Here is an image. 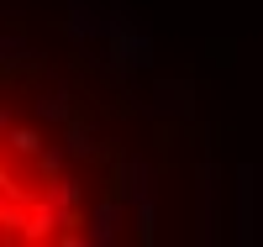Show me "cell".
I'll use <instances>...</instances> for the list:
<instances>
[{
	"mask_svg": "<svg viewBox=\"0 0 263 247\" xmlns=\"http://www.w3.org/2000/svg\"><path fill=\"white\" fill-rule=\"evenodd\" d=\"M116 195L126 200L137 242L153 247L158 242V184H153V163L147 158H121L116 163Z\"/></svg>",
	"mask_w": 263,
	"mask_h": 247,
	"instance_id": "6da1fadb",
	"label": "cell"
},
{
	"mask_svg": "<svg viewBox=\"0 0 263 247\" xmlns=\"http://www.w3.org/2000/svg\"><path fill=\"white\" fill-rule=\"evenodd\" d=\"M105 42H111V63H121V69H147L153 63V32L121 6L105 11Z\"/></svg>",
	"mask_w": 263,
	"mask_h": 247,
	"instance_id": "7a4b0ae2",
	"label": "cell"
},
{
	"mask_svg": "<svg viewBox=\"0 0 263 247\" xmlns=\"http://www.w3.org/2000/svg\"><path fill=\"white\" fill-rule=\"evenodd\" d=\"M195 242L200 247L221 242V168L216 163L195 168Z\"/></svg>",
	"mask_w": 263,
	"mask_h": 247,
	"instance_id": "3957f363",
	"label": "cell"
},
{
	"mask_svg": "<svg viewBox=\"0 0 263 247\" xmlns=\"http://www.w3.org/2000/svg\"><path fill=\"white\" fill-rule=\"evenodd\" d=\"M121 221H126V200L111 189V195L90 211V226L79 232V242H84V247H111V242H121Z\"/></svg>",
	"mask_w": 263,
	"mask_h": 247,
	"instance_id": "277c9868",
	"label": "cell"
},
{
	"mask_svg": "<svg viewBox=\"0 0 263 247\" xmlns=\"http://www.w3.org/2000/svg\"><path fill=\"white\" fill-rule=\"evenodd\" d=\"M237 242L242 247L258 242V168L253 163L237 168Z\"/></svg>",
	"mask_w": 263,
	"mask_h": 247,
	"instance_id": "5b68a950",
	"label": "cell"
},
{
	"mask_svg": "<svg viewBox=\"0 0 263 247\" xmlns=\"http://www.w3.org/2000/svg\"><path fill=\"white\" fill-rule=\"evenodd\" d=\"M105 11L100 0H69L63 6V37L69 42H90V37H105Z\"/></svg>",
	"mask_w": 263,
	"mask_h": 247,
	"instance_id": "8992f818",
	"label": "cell"
},
{
	"mask_svg": "<svg viewBox=\"0 0 263 247\" xmlns=\"http://www.w3.org/2000/svg\"><path fill=\"white\" fill-rule=\"evenodd\" d=\"M74 211H63V205H53V200L48 195H42L37 200V205L27 211V226H21V237H27V242H42V237H63V226H74Z\"/></svg>",
	"mask_w": 263,
	"mask_h": 247,
	"instance_id": "52a82bcc",
	"label": "cell"
},
{
	"mask_svg": "<svg viewBox=\"0 0 263 247\" xmlns=\"http://www.w3.org/2000/svg\"><path fill=\"white\" fill-rule=\"evenodd\" d=\"M158 105H163V110H179V116H195V84H190V79L158 84Z\"/></svg>",
	"mask_w": 263,
	"mask_h": 247,
	"instance_id": "ba28073f",
	"label": "cell"
},
{
	"mask_svg": "<svg viewBox=\"0 0 263 247\" xmlns=\"http://www.w3.org/2000/svg\"><path fill=\"white\" fill-rule=\"evenodd\" d=\"M63 153H74V158H90L95 153V126L90 121H63Z\"/></svg>",
	"mask_w": 263,
	"mask_h": 247,
	"instance_id": "9c48e42d",
	"label": "cell"
},
{
	"mask_svg": "<svg viewBox=\"0 0 263 247\" xmlns=\"http://www.w3.org/2000/svg\"><path fill=\"white\" fill-rule=\"evenodd\" d=\"M48 200H53V205H63V211H74V216H79V200H84V184H79L74 174H58L53 184H48Z\"/></svg>",
	"mask_w": 263,
	"mask_h": 247,
	"instance_id": "30bf717a",
	"label": "cell"
},
{
	"mask_svg": "<svg viewBox=\"0 0 263 247\" xmlns=\"http://www.w3.org/2000/svg\"><path fill=\"white\" fill-rule=\"evenodd\" d=\"M37 116L42 121H74V95L69 89H48V95L37 100Z\"/></svg>",
	"mask_w": 263,
	"mask_h": 247,
	"instance_id": "8fae6325",
	"label": "cell"
},
{
	"mask_svg": "<svg viewBox=\"0 0 263 247\" xmlns=\"http://www.w3.org/2000/svg\"><path fill=\"white\" fill-rule=\"evenodd\" d=\"M32 48H27V37L21 32H0V69H16V63H27Z\"/></svg>",
	"mask_w": 263,
	"mask_h": 247,
	"instance_id": "7c38bea8",
	"label": "cell"
},
{
	"mask_svg": "<svg viewBox=\"0 0 263 247\" xmlns=\"http://www.w3.org/2000/svg\"><path fill=\"white\" fill-rule=\"evenodd\" d=\"M6 142H11V153H21V158H37V153H42V137H37V131H27V126H16Z\"/></svg>",
	"mask_w": 263,
	"mask_h": 247,
	"instance_id": "4fadbf2b",
	"label": "cell"
},
{
	"mask_svg": "<svg viewBox=\"0 0 263 247\" xmlns=\"http://www.w3.org/2000/svg\"><path fill=\"white\" fill-rule=\"evenodd\" d=\"M58 168H63V153H58V147H42V153H37V174H42V179H58Z\"/></svg>",
	"mask_w": 263,
	"mask_h": 247,
	"instance_id": "5bb4252c",
	"label": "cell"
},
{
	"mask_svg": "<svg viewBox=\"0 0 263 247\" xmlns=\"http://www.w3.org/2000/svg\"><path fill=\"white\" fill-rule=\"evenodd\" d=\"M11 137V110H0V142Z\"/></svg>",
	"mask_w": 263,
	"mask_h": 247,
	"instance_id": "9a60e30c",
	"label": "cell"
}]
</instances>
